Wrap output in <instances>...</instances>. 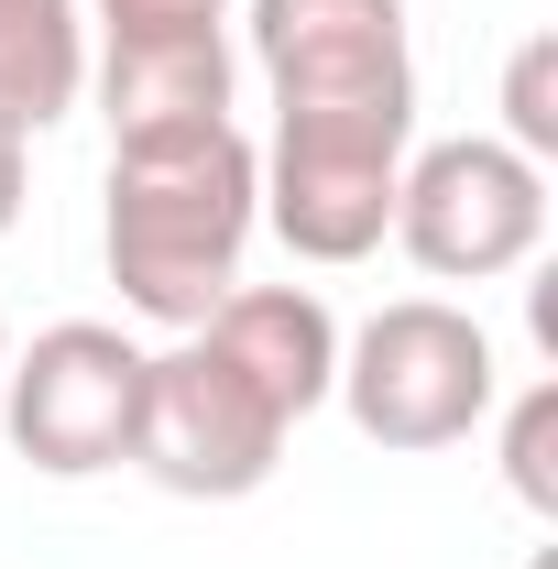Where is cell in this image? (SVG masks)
<instances>
[{
	"label": "cell",
	"instance_id": "1",
	"mask_svg": "<svg viewBox=\"0 0 558 569\" xmlns=\"http://www.w3.org/2000/svg\"><path fill=\"white\" fill-rule=\"evenodd\" d=\"M252 67L275 88L263 219L296 263H361L395 230L417 132L406 0H252Z\"/></svg>",
	"mask_w": 558,
	"mask_h": 569
},
{
	"label": "cell",
	"instance_id": "2",
	"mask_svg": "<svg viewBox=\"0 0 558 569\" xmlns=\"http://www.w3.org/2000/svg\"><path fill=\"white\" fill-rule=\"evenodd\" d=\"M263 219V153L198 121V132L110 142V284L153 329H198L219 296L241 284V241Z\"/></svg>",
	"mask_w": 558,
	"mask_h": 569
},
{
	"label": "cell",
	"instance_id": "3",
	"mask_svg": "<svg viewBox=\"0 0 558 569\" xmlns=\"http://www.w3.org/2000/svg\"><path fill=\"white\" fill-rule=\"evenodd\" d=\"M285 438H296V417H285L275 395L241 372L230 351H209L198 329L176 340V351L142 361V427H132V460L165 482V493L187 503H241L275 482Z\"/></svg>",
	"mask_w": 558,
	"mask_h": 569
},
{
	"label": "cell",
	"instance_id": "4",
	"mask_svg": "<svg viewBox=\"0 0 558 569\" xmlns=\"http://www.w3.org/2000/svg\"><path fill=\"white\" fill-rule=\"evenodd\" d=\"M350 427L372 449H460L492 417V340L482 318L438 307V296H395L361 340H340V383Z\"/></svg>",
	"mask_w": 558,
	"mask_h": 569
},
{
	"label": "cell",
	"instance_id": "5",
	"mask_svg": "<svg viewBox=\"0 0 558 569\" xmlns=\"http://www.w3.org/2000/svg\"><path fill=\"white\" fill-rule=\"evenodd\" d=\"M395 241L438 284L526 274L537 241H548V164H526L515 142H492V132L427 142L417 164L395 176Z\"/></svg>",
	"mask_w": 558,
	"mask_h": 569
},
{
	"label": "cell",
	"instance_id": "6",
	"mask_svg": "<svg viewBox=\"0 0 558 569\" xmlns=\"http://www.w3.org/2000/svg\"><path fill=\"white\" fill-rule=\"evenodd\" d=\"M142 361L121 329L99 318H67L44 329L33 351L0 372V417H11V449L56 482H88V471H121L132 460V427H142Z\"/></svg>",
	"mask_w": 558,
	"mask_h": 569
},
{
	"label": "cell",
	"instance_id": "7",
	"mask_svg": "<svg viewBox=\"0 0 558 569\" xmlns=\"http://www.w3.org/2000/svg\"><path fill=\"white\" fill-rule=\"evenodd\" d=\"M198 340L230 351L285 417H318L329 383H340V318H329L307 284H230L209 318H198Z\"/></svg>",
	"mask_w": 558,
	"mask_h": 569
},
{
	"label": "cell",
	"instance_id": "8",
	"mask_svg": "<svg viewBox=\"0 0 558 569\" xmlns=\"http://www.w3.org/2000/svg\"><path fill=\"white\" fill-rule=\"evenodd\" d=\"M99 110H110V142L230 121V44L219 33H187V44H99Z\"/></svg>",
	"mask_w": 558,
	"mask_h": 569
},
{
	"label": "cell",
	"instance_id": "9",
	"mask_svg": "<svg viewBox=\"0 0 558 569\" xmlns=\"http://www.w3.org/2000/svg\"><path fill=\"white\" fill-rule=\"evenodd\" d=\"M77 88H88V22H77V0H0V121L44 132V121L77 110Z\"/></svg>",
	"mask_w": 558,
	"mask_h": 569
},
{
	"label": "cell",
	"instance_id": "10",
	"mask_svg": "<svg viewBox=\"0 0 558 569\" xmlns=\"http://www.w3.org/2000/svg\"><path fill=\"white\" fill-rule=\"evenodd\" d=\"M504 142L526 164L558 153V33H526L515 44V67H504Z\"/></svg>",
	"mask_w": 558,
	"mask_h": 569
},
{
	"label": "cell",
	"instance_id": "11",
	"mask_svg": "<svg viewBox=\"0 0 558 569\" xmlns=\"http://www.w3.org/2000/svg\"><path fill=\"white\" fill-rule=\"evenodd\" d=\"M504 482L526 515H558V383H526L515 395V427H504Z\"/></svg>",
	"mask_w": 558,
	"mask_h": 569
},
{
	"label": "cell",
	"instance_id": "12",
	"mask_svg": "<svg viewBox=\"0 0 558 569\" xmlns=\"http://www.w3.org/2000/svg\"><path fill=\"white\" fill-rule=\"evenodd\" d=\"M110 44H187V33H219L230 0H88Z\"/></svg>",
	"mask_w": 558,
	"mask_h": 569
},
{
	"label": "cell",
	"instance_id": "13",
	"mask_svg": "<svg viewBox=\"0 0 558 569\" xmlns=\"http://www.w3.org/2000/svg\"><path fill=\"white\" fill-rule=\"evenodd\" d=\"M22 142H33V132H11V121H0V230L22 219Z\"/></svg>",
	"mask_w": 558,
	"mask_h": 569
},
{
	"label": "cell",
	"instance_id": "14",
	"mask_svg": "<svg viewBox=\"0 0 558 569\" xmlns=\"http://www.w3.org/2000/svg\"><path fill=\"white\" fill-rule=\"evenodd\" d=\"M0 372H11V329H0Z\"/></svg>",
	"mask_w": 558,
	"mask_h": 569
}]
</instances>
